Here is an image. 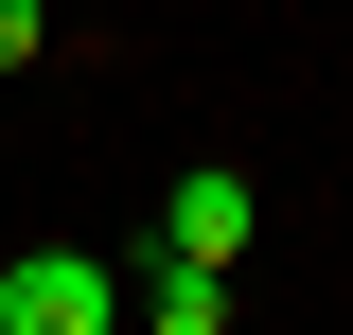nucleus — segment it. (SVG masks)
Instances as JSON below:
<instances>
[{
	"label": "nucleus",
	"instance_id": "f257e3e1",
	"mask_svg": "<svg viewBox=\"0 0 353 335\" xmlns=\"http://www.w3.org/2000/svg\"><path fill=\"white\" fill-rule=\"evenodd\" d=\"M106 300H124L106 247H18L0 265V335H106Z\"/></svg>",
	"mask_w": 353,
	"mask_h": 335
},
{
	"label": "nucleus",
	"instance_id": "f03ea898",
	"mask_svg": "<svg viewBox=\"0 0 353 335\" xmlns=\"http://www.w3.org/2000/svg\"><path fill=\"white\" fill-rule=\"evenodd\" d=\"M141 247H176V265H248V176H230V159L159 176V230H141ZM141 247H124V265H141Z\"/></svg>",
	"mask_w": 353,
	"mask_h": 335
},
{
	"label": "nucleus",
	"instance_id": "7ed1b4c3",
	"mask_svg": "<svg viewBox=\"0 0 353 335\" xmlns=\"http://www.w3.org/2000/svg\"><path fill=\"white\" fill-rule=\"evenodd\" d=\"M124 283H141V318H159V335H230V265H176V247H141Z\"/></svg>",
	"mask_w": 353,
	"mask_h": 335
},
{
	"label": "nucleus",
	"instance_id": "20e7f679",
	"mask_svg": "<svg viewBox=\"0 0 353 335\" xmlns=\"http://www.w3.org/2000/svg\"><path fill=\"white\" fill-rule=\"evenodd\" d=\"M36 36H53V18H36V0H0V71H36Z\"/></svg>",
	"mask_w": 353,
	"mask_h": 335
}]
</instances>
